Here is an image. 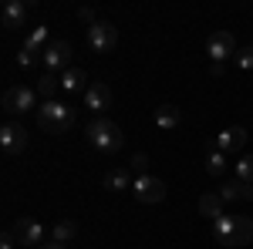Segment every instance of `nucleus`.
<instances>
[{"label":"nucleus","instance_id":"f257e3e1","mask_svg":"<svg viewBox=\"0 0 253 249\" xmlns=\"http://www.w3.org/2000/svg\"><path fill=\"white\" fill-rule=\"evenodd\" d=\"M84 138H88V145L98 148L101 155H112V152H118V148L125 145L122 128H118L115 121H108V118H91L88 128H84Z\"/></svg>","mask_w":253,"mask_h":249},{"label":"nucleus","instance_id":"f03ea898","mask_svg":"<svg viewBox=\"0 0 253 249\" xmlns=\"http://www.w3.org/2000/svg\"><path fill=\"white\" fill-rule=\"evenodd\" d=\"M38 125L47 128V132L64 135L71 125H75V115H71V108L61 105V101H44V105L38 108Z\"/></svg>","mask_w":253,"mask_h":249},{"label":"nucleus","instance_id":"7ed1b4c3","mask_svg":"<svg viewBox=\"0 0 253 249\" xmlns=\"http://www.w3.org/2000/svg\"><path fill=\"white\" fill-rule=\"evenodd\" d=\"M38 88H27V84H14L3 91V111L10 115H27V111H38Z\"/></svg>","mask_w":253,"mask_h":249},{"label":"nucleus","instance_id":"20e7f679","mask_svg":"<svg viewBox=\"0 0 253 249\" xmlns=\"http://www.w3.org/2000/svg\"><path fill=\"white\" fill-rule=\"evenodd\" d=\"M115 44H118L115 24H108V20H95V24L88 27V47H91L95 54H108Z\"/></svg>","mask_w":253,"mask_h":249},{"label":"nucleus","instance_id":"39448f33","mask_svg":"<svg viewBox=\"0 0 253 249\" xmlns=\"http://www.w3.org/2000/svg\"><path fill=\"white\" fill-rule=\"evenodd\" d=\"M132 195L138 202H145V206H156V202L166 199V182L156 178V175H138L135 185H132Z\"/></svg>","mask_w":253,"mask_h":249},{"label":"nucleus","instance_id":"423d86ee","mask_svg":"<svg viewBox=\"0 0 253 249\" xmlns=\"http://www.w3.org/2000/svg\"><path fill=\"white\" fill-rule=\"evenodd\" d=\"M206 54H210L213 64H223V61L236 58L233 34H230V31H216V34H210V40H206Z\"/></svg>","mask_w":253,"mask_h":249},{"label":"nucleus","instance_id":"0eeeda50","mask_svg":"<svg viewBox=\"0 0 253 249\" xmlns=\"http://www.w3.org/2000/svg\"><path fill=\"white\" fill-rule=\"evenodd\" d=\"M41 61H44L47 71H68V68H71V44H68V40H51V44L44 47Z\"/></svg>","mask_w":253,"mask_h":249},{"label":"nucleus","instance_id":"6e6552de","mask_svg":"<svg viewBox=\"0 0 253 249\" xmlns=\"http://www.w3.org/2000/svg\"><path fill=\"white\" fill-rule=\"evenodd\" d=\"M84 108H88V111H95L98 118H105V111L112 108V88H108L105 81L88 84V91H84Z\"/></svg>","mask_w":253,"mask_h":249},{"label":"nucleus","instance_id":"1a4fd4ad","mask_svg":"<svg viewBox=\"0 0 253 249\" xmlns=\"http://www.w3.org/2000/svg\"><path fill=\"white\" fill-rule=\"evenodd\" d=\"M14 232H17V239L24 246H44V239H47V229L41 226L38 219H31V215H20Z\"/></svg>","mask_w":253,"mask_h":249},{"label":"nucleus","instance_id":"9d476101","mask_svg":"<svg viewBox=\"0 0 253 249\" xmlns=\"http://www.w3.org/2000/svg\"><path fill=\"white\" fill-rule=\"evenodd\" d=\"M0 145H3L7 155H20L24 148H27V132H24V125L7 121V125L0 128Z\"/></svg>","mask_w":253,"mask_h":249},{"label":"nucleus","instance_id":"9b49d317","mask_svg":"<svg viewBox=\"0 0 253 249\" xmlns=\"http://www.w3.org/2000/svg\"><path fill=\"white\" fill-rule=\"evenodd\" d=\"M243 145H247V128H240V125H233V128H223V132L213 138V148H219L223 155H236Z\"/></svg>","mask_w":253,"mask_h":249},{"label":"nucleus","instance_id":"f8f14e48","mask_svg":"<svg viewBox=\"0 0 253 249\" xmlns=\"http://www.w3.org/2000/svg\"><path fill=\"white\" fill-rule=\"evenodd\" d=\"M213 226V239L219 246H236V215H219Z\"/></svg>","mask_w":253,"mask_h":249},{"label":"nucleus","instance_id":"ddd939ff","mask_svg":"<svg viewBox=\"0 0 253 249\" xmlns=\"http://www.w3.org/2000/svg\"><path fill=\"white\" fill-rule=\"evenodd\" d=\"M219 199H223V202H233V199L253 202V185L250 182H240V178H230V182L219 185Z\"/></svg>","mask_w":253,"mask_h":249},{"label":"nucleus","instance_id":"4468645a","mask_svg":"<svg viewBox=\"0 0 253 249\" xmlns=\"http://www.w3.org/2000/svg\"><path fill=\"white\" fill-rule=\"evenodd\" d=\"M152 118H156V128L172 132V128H179V125H182V108H175V105H159Z\"/></svg>","mask_w":253,"mask_h":249},{"label":"nucleus","instance_id":"2eb2a0df","mask_svg":"<svg viewBox=\"0 0 253 249\" xmlns=\"http://www.w3.org/2000/svg\"><path fill=\"white\" fill-rule=\"evenodd\" d=\"M196 206H199V215H206L210 222H216L219 215H226V212H223V199H219V192H203Z\"/></svg>","mask_w":253,"mask_h":249},{"label":"nucleus","instance_id":"dca6fc26","mask_svg":"<svg viewBox=\"0 0 253 249\" xmlns=\"http://www.w3.org/2000/svg\"><path fill=\"white\" fill-rule=\"evenodd\" d=\"M135 185V175L128 172V169H108L105 172V189L108 192H125Z\"/></svg>","mask_w":253,"mask_h":249},{"label":"nucleus","instance_id":"f3484780","mask_svg":"<svg viewBox=\"0 0 253 249\" xmlns=\"http://www.w3.org/2000/svg\"><path fill=\"white\" fill-rule=\"evenodd\" d=\"M24 17H27V7H24L20 0H7V3H3V27H7V31L24 27Z\"/></svg>","mask_w":253,"mask_h":249},{"label":"nucleus","instance_id":"a211bd4d","mask_svg":"<svg viewBox=\"0 0 253 249\" xmlns=\"http://www.w3.org/2000/svg\"><path fill=\"white\" fill-rule=\"evenodd\" d=\"M84 81H88V74H84L81 68H68V71L61 74V91L75 95V91H81V88H84ZM84 91H88V88H84Z\"/></svg>","mask_w":253,"mask_h":249},{"label":"nucleus","instance_id":"6ab92c4d","mask_svg":"<svg viewBox=\"0 0 253 249\" xmlns=\"http://www.w3.org/2000/svg\"><path fill=\"white\" fill-rule=\"evenodd\" d=\"M75 236H78V226H75V219H61V222H54V229H51V243L64 246V243H71Z\"/></svg>","mask_w":253,"mask_h":249},{"label":"nucleus","instance_id":"aec40b11","mask_svg":"<svg viewBox=\"0 0 253 249\" xmlns=\"http://www.w3.org/2000/svg\"><path fill=\"white\" fill-rule=\"evenodd\" d=\"M61 91V77L54 74V71H44L38 81V95L44 98V101H54V95Z\"/></svg>","mask_w":253,"mask_h":249},{"label":"nucleus","instance_id":"412c9836","mask_svg":"<svg viewBox=\"0 0 253 249\" xmlns=\"http://www.w3.org/2000/svg\"><path fill=\"white\" fill-rule=\"evenodd\" d=\"M51 40H47V27L41 24V27H34L31 34H27V40H24V47L27 51H34V54H44V47H47Z\"/></svg>","mask_w":253,"mask_h":249},{"label":"nucleus","instance_id":"4be33fe9","mask_svg":"<svg viewBox=\"0 0 253 249\" xmlns=\"http://www.w3.org/2000/svg\"><path fill=\"white\" fill-rule=\"evenodd\" d=\"M250 243H253V219L236 215V246H250Z\"/></svg>","mask_w":253,"mask_h":249},{"label":"nucleus","instance_id":"5701e85b","mask_svg":"<svg viewBox=\"0 0 253 249\" xmlns=\"http://www.w3.org/2000/svg\"><path fill=\"white\" fill-rule=\"evenodd\" d=\"M223 169H226V155L219 152V148H213V152L206 155V172L210 175H223Z\"/></svg>","mask_w":253,"mask_h":249},{"label":"nucleus","instance_id":"b1692460","mask_svg":"<svg viewBox=\"0 0 253 249\" xmlns=\"http://www.w3.org/2000/svg\"><path fill=\"white\" fill-rule=\"evenodd\" d=\"M236 178L253 185V155H243V158L236 162Z\"/></svg>","mask_w":253,"mask_h":249},{"label":"nucleus","instance_id":"393cba45","mask_svg":"<svg viewBox=\"0 0 253 249\" xmlns=\"http://www.w3.org/2000/svg\"><path fill=\"white\" fill-rule=\"evenodd\" d=\"M128 172L135 175H149V158H145V152H135L132 155V162H128Z\"/></svg>","mask_w":253,"mask_h":249},{"label":"nucleus","instance_id":"a878e982","mask_svg":"<svg viewBox=\"0 0 253 249\" xmlns=\"http://www.w3.org/2000/svg\"><path fill=\"white\" fill-rule=\"evenodd\" d=\"M233 61H236V68H240V71H253V47H240Z\"/></svg>","mask_w":253,"mask_h":249},{"label":"nucleus","instance_id":"bb28decb","mask_svg":"<svg viewBox=\"0 0 253 249\" xmlns=\"http://www.w3.org/2000/svg\"><path fill=\"white\" fill-rule=\"evenodd\" d=\"M38 58H41V54H34V51H27V47H20V54H17V64H20V68H31V64H34Z\"/></svg>","mask_w":253,"mask_h":249},{"label":"nucleus","instance_id":"cd10ccee","mask_svg":"<svg viewBox=\"0 0 253 249\" xmlns=\"http://www.w3.org/2000/svg\"><path fill=\"white\" fill-rule=\"evenodd\" d=\"M14 246H17V232L7 229L3 236H0V249H14Z\"/></svg>","mask_w":253,"mask_h":249},{"label":"nucleus","instance_id":"c85d7f7f","mask_svg":"<svg viewBox=\"0 0 253 249\" xmlns=\"http://www.w3.org/2000/svg\"><path fill=\"white\" fill-rule=\"evenodd\" d=\"M78 17H81V20H88V27H91V24H95V20H98V17H95V10H91V7H81V10H78Z\"/></svg>","mask_w":253,"mask_h":249},{"label":"nucleus","instance_id":"c756f323","mask_svg":"<svg viewBox=\"0 0 253 249\" xmlns=\"http://www.w3.org/2000/svg\"><path fill=\"white\" fill-rule=\"evenodd\" d=\"M38 249H68V246H58V243H44V246H38Z\"/></svg>","mask_w":253,"mask_h":249}]
</instances>
